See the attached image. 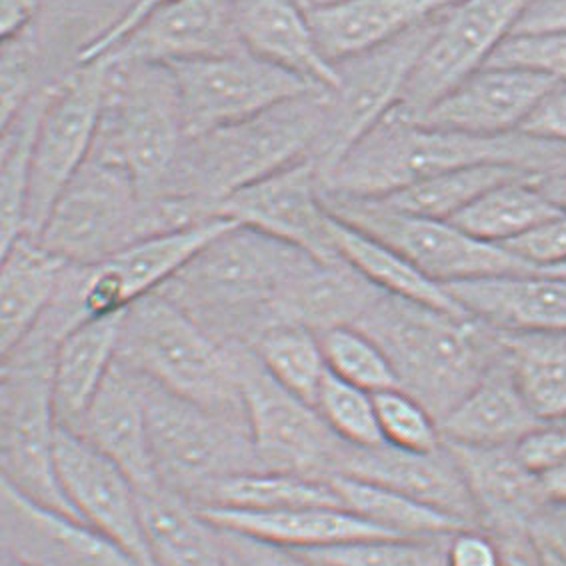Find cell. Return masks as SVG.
Returning <instances> with one entry per match:
<instances>
[{
  "label": "cell",
  "mask_w": 566,
  "mask_h": 566,
  "mask_svg": "<svg viewBox=\"0 0 566 566\" xmlns=\"http://www.w3.org/2000/svg\"><path fill=\"white\" fill-rule=\"evenodd\" d=\"M355 326L377 340L400 388L422 402L439 424L499 355L491 326L392 294H380Z\"/></svg>",
  "instance_id": "obj_4"
},
{
  "label": "cell",
  "mask_w": 566,
  "mask_h": 566,
  "mask_svg": "<svg viewBox=\"0 0 566 566\" xmlns=\"http://www.w3.org/2000/svg\"><path fill=\"white\" fill-rule=\"evenodd\" d=\"M212 217L190 200L145 199L123 165L91 153L34 239L66 263L93 264Z\"/></svg>",
  "instance_id": "obj_5"
},
{
  "label": "cell",
  "mask_w": 566,
  "mask_h": 566,
  "mask_svg": "<svg viewBox=\"0 0 566 566\" xmlns=\"http://www.w3.org/2000/svg\"><path fill=\"white\" fill-rule=\"evenodd\" d=\"M323 199L335 217L387 242L444 286L506 274H563L541 271L504 244L483 241L452 221L410 214L377 199L335 197L325 192Z\"/></svg>",
  "instance_id": "obj_11"
},
{
  "label": "cell",
  "mask_w": 566,
  "mask_h": 566,
  "mask_svg": "<svg viewBox=\"0 0 566 566\" xmlns=\"http://www.w3.org/2000/svg\"><path fill=\"white\" fill-rule=\"evenodd\" d=\"M168 66L179 86L187 138L234 125L321 88L244 49Z\"/></svg>",
  "instance_id": "obj_15"
},
{
  "label": "cell",
  "mask_w": 566,
  "mask_h": 566,
  "mask_svg": "<svg viewBox=\"0 0 566 566\" xmlns=\"http://www.w3.org/2000/svg\"><path fill=\"white\" fill-rule=\"evenodd\" d=\"M252 350L279 385L315 405L328 375L325 353L316 333L298 325L274 326L254 343Z\"/></svg>",
  "instance_id": "obj_40"
},
{
  "label": "cell",
  "mask_w": 566,
  "mask_h": 566,
  "mask_svg": "<svg viewBox=\"0 0 566 566\" xmlns=\"http://www.w3.org/2000/svg\"><path fill=\"white\" fill-rule=\"evenodd\" d=\"M242 400L263 471L328 481L340 474L348 442L326 424L315 405L279 385L252 348L241 357Z\"/></svg>",
  "instance_id": "obj_14"
},
{
  "label": "cell",
  "mask_w": 566,
  "mask_h": 566,
  "mask_svg": "<svg viewBox=\"0 0 566 566\" xmlns=\"http://www.w3.org/2000/svg\"><path fill=\"white\" fill-rule=\"evenodd\" d=\"M543 424L499 353L479 385L441 420V430L444 441L469 447H516Z\"/></svg>",
  "instance_id": "obj_28"
},
{
  "label": "cell",
  "mask_w": 566,
  "mask_h": 566,
  "mask_svg": "<svg viewBox=\"0 0 566 566\" xmlns=\"http://www.w3.org/2000/svg\"><path fill=\"white\" fill-rule=\"evenodd\" d=\"M535 0H457L410 74L400 106L419 118L484 69Z\"/></svg>",
  "instance_id": "obj_16"
},
{
  "label": "cell",
  "mask_w": 566,
  "mask_h": 566,
  "mask_svg": "<svg viewBox=\"0 0 566 566\" xmlns=\"http://www.w3.org/2000/svg\"><path fill=\"white\" fill-rule=\"evenodd\" d=\"M441 17L378 49L335 64L338 81L335 88L328 91L325 125L308 157L315 163L321 185L346 153L400 105L410 74Z\"/></svg>",
  "instance_id": "obj_12"
},
{
  "label": "cell",
  "mask_w": 566,
  "mask_h": 566,
  "mask_svg": "<svg viewBox=\"0 0 566 566\" xmlns=\"http://www.w3.org/2000/svg\"><path fill=\"white\" fill-rule=\"evenodd\" d=\"M219 531L224 545L231 553L232 560L239 566H318L283 546L271 545L259 538L224 531V528Z\"/></svg>",
  "instance_id": "obj_49"
},
{
  "label": "cell",
  "mask_w": 566,
  "mask_h": 566,
  "mask_svg": "<svg viewBox=\"0 0 566 566\" xmlns=\"http://www.w3.org/2000/svg\"><path fill=\"white\" fill-rule=\"evenodd\" d=\"M331 237L335 251L343 261L363 274L378 291L399 298L429 304L452 315L471 316L454 301L444 284L432 281L402 252L378 241L377 237L360 231L331 212Z\"/></svg>",
  "instance_id": "obj_33"
},
{
  "label": "cell",
  "mask_w": 566,
  "mask_h": 566,
  "mask_svg": "<svg viewBox=\"0 0 566 566\" xmlns=\"http://www.w3.org/2000/svg\"><path fill=\"white\" fill-rule=\"evenodd\" d=\"M545 489L546 499L551 503L566 504V464L556 467L553 471L538 474Z\"/></svg>",
  "instance_id": "obj_55"
},
{
  "label": "cell",
  "mask_w": 566,
  "mask_h": 566,
  "mask_svg": "<svg viewBox=\"0 0 566 566\" xmlns=\"http://www.w3.org/2000/svg\"><path fill=\"white\" fill-rule=\"evenodd\" d=\"M380 294L343 259L313 256L284 298L283 325L304 326L316 335L336 326H355Z\"/></svg>",
  "instance_id": "obj_32"
},
{
  "label": "cell",
  "mask_w": 566,
  "mask_h": 566,
  "mask_svg": "<svg viewBox=\"0 0 566 566\" xmlns=\"http://www.w3.org/2000/svg\"><path fill=\"white\" fill-rule=\"evenodd\" d=\"M449 566H504L501 546L479 526H471L449 536L447 541Z\"/></svg>",
  "instance_id": "obj_50"
},
{
  "label": "cell",
  "mask_w": 566,
  "mask_h": 566,
  "mask_svg": "<svg viewBox=\"0 0 566 566\" xmlns=\"http://www.w3.org/2000/svg\"><path fill=\"white\" fill-rule=\"evenodd\" d=\"M457 0H326L304 4L316 44L331 64L368 53L424 22Z\"/></svg>",
  "instance_id": "obj_24"
},
{
  "label": "cell",
  "mask_w": 566,
  "mask_h": 566,
  "mask_svg": "<svg viewBox=\"0 0 566 566\" xmlns=\"http://www.w3.org/2000/svg\"><path fill=\"white\" fill-rule=\"evenodd\" d=\"M148 551L155 566H232L221 531L187 496L158 486L138 491Z\"/></svg>",
  "instance_id": "obj_31"
},
{
  "label": "cell",
  "mask_w": 566,
  "mask_h": 566,
  "mask_svg": "<svg viewBox=\"0 0 566 566\" xmlns=\"http://www.w3.org/2000/svg\"><path fill=\"white\" fill-rule=\"evenodd\" d=\"M516 179L538 177L523 168L506 165H474L447 170L377 200L410 214L437 221H452L459 212L471 207L474 200L481 199L489 190Z\"/></svg>",
  "instance_id": "obj_38"
},
{
  "label": "cell",
  "mask_w": 566,
  "mask_h": 566,
  "mask_svg": "<svg viewBox=\"0 0 566 566\" xmlns=\"http://www.w3.org/2000/svg\"><path fill=\"white\" fill-rule=\"evenodd\" d=\"M536 551H538V563H541V566H566L565 558L555 555L553 551H548L545 546L536 545Z\"/></svg>",
  "instance_id": "obj_56"
},
{
  "label": "cell",
  "mask_w": 566,
  "mask_h": 566,
  "mask_svg": "<svg viewBox=\"0 0 566 566\" xmlns=\"http://www.w3.org/2000/svg\"><path fill=\"white\" fill-rule=\"evenodd\" d=\"M506 165L535 177L566 172V143L516 130L479 137L424 125L395 106L323 180V192L382 199L454 168Z\"/></svg>",
  "instance_id": "obj_1"
},
{
  "label": "cell",
  "mask_w": 566,
  "mask_h": 566,
  "mask_svg": "<svg viewBox=\"0 0 566 566\" xmlns=\"http://www.w3.org/2000/svg\"><path fill=\"white\" fill-rule=\"evenodd\" d=\"M311 259V252L232 222L158 293L222 345L252 348L283 325L284 298Z\"/></svg>",
  "instance_id": "obj_2"
},
{
  "label": "cell",
  "mask_w": 566,
  "mask_h": 566,
  "mask_svg": "<svg viewBox=\"0 0 566 566\" xmlns=\"http://www.w3.org/2000/svg\"><path fill=\"white\" fill-rule=\"evenodd\" d=\"M444 444L469 484L479 528L493 536L504 558L536 555L531 523L551 503L541 476L521 461L514 447Z\"/></svg>",
  "instance_id": "obj_18"
},
{
  "label": "cell",
  "mask_w": 566,
  "mask_h": 566,
  "mask_svg": "<svg viewBox=\"0 0 566 566\" xmlns=\"http://www.w3.org/2000/svg\"><path fill=\"white\" fill-rule=\"evenodd\" d=\"M42 51L39 32L34 24L24 31L2 39V61H0V125L7 123L39 88L41 81Z\"/></svg>",
  "instance_id": "obj_45"
},
{
  "label": "cell",
  "mask_w": 566,
  "mask_h": 566,
  "mask_svg": "<svg viewBox=\"0 0 566 566\" xmlns=\"http://www.w3.org/2000/svg\"><path fill=\"white\" fill-rule=\"evenodd\" d=\"M200 509L283 511L296 506H343L328 481L276 471L234 474L197 496Z\"/></svg>",
  "instance_id": "obj_37"
},
{
  "label": "cell",
  "mask_w": 566,
  "mask_h": 566,
  "mask_svg": "<svg viewBox=\"0 0 566 566\" xmlns=\"http://www.w3.org/2000/svg\"><path fill=\"white\" fill-rule=\"evenodd\" d=\"M2 566H31L27 563H22L19 558H12V556H2Z\"/></svg>",
  "instance_id": "obj_57"
},
{
  "label": "cell",
  "mask_w": 566,
  "mask_h": 566,
  "mask_svg": "<svg viewBox=\"0 0 566 566\" xmlns=\"http://www.w3.org/2000/svg\"><path fill=\"white\" fill-rule=\"evenodd\" d=\"M237 0H135L81 46L74 64H175L241 51Z\"/></svg>",
  "instance_id": "obj_10"
},
{
  "label": "cell",
  "mask_w": 566,
  "mask_h": 566,
  "mask_svg": "<svg viewBox=\"0 0 566 566\" xmlns=\"http://www.w3.org/2000/svg\"><path fill=\"white\" fill-rule=\"evenodd\" d=\"M447 289L472 318L494 331L566 333V273L506 274Z\"/></svg>",
  "instance_id": "obj_25"
},
{
  "label": "cell",
  "mask_w": 566,
  "mask_h": 566,
  "mask_svg": "<svg viewBox=\"0 0 566 566\" xmlns=\"http://www.w3.org/2000/svg\"><path fill=\"white\" fill-rule=\"evenodd\" d=\"M315 407L326 424L348 444L377 447L385 442L378 427L375 395L365 388L355 387L328 373L318 390Z\"/></svg>",
  "instance_id": "obj_43"
},
{
  "label": "cell",
  "mask_w": 566,
  "mask_h": 566,
  "mask_svg": "<svg viewBox=\"0 0 566 566\" xmlns=\"http://www.w3.org/2000/svg\"><path fill=\"white\" fill-rule=\"evenodd\" d=\"M328 373L355 387L377 395L400 388L399 378L385 350L358 326H336L318 335Z\"/></svg>",
  "instance_id": "obj_41"
},
{
  "label": "cell",
  "mask_w": 566,
  "mask_h": 566,
  "mask_svg": "<svg viewBox=\"0 0 566 566\" xmlns=\"http://www.w3.org/2000/svg\"><path fill=\"white\" fill-rule=\"evenodd\" d=\"M382 441L402 451L432 452L444 444L441 424L430 410L402 388L375 395Z\"/></svg>",
  "instance_id": "obj_44"
},
{
  "label": "cell",
  "mask_w": 566,
  "mask_h": 566,
  "mask_svg": "<svg viewBox=\"0 0 566 566\" xmlns=\"http://www.w3.org/2000/svg\"><path fill=\"white\" fill-rule=\"evenodd\" d=\"M197 509L219 528L252 536L289 551H313L375 538H400L350 513L345 506H296L283 511Z\"/></svg>",
  "instance_id": "obj_27"
},
{
  "label": "cell",
  "mask_w": 566,
  "mask_h": 566,
  "mask_svg": "<svg viewBox=\"0 0 566 566\" xmlns=\"http://www.w3.org/2000/svg\"><path fill=\"white\" fill-rule=\"evenodd\" d=\"M340 474L387 486L479 526L469 484L447 444L432 452L402 451L387 442L377 447L350 444Z\"/></svg>",
  "instance_id": "obj_22"
},
{
  "label": "cell",
  "mask_w": 566,
  "mask_h": 566,
  "mask_svg": "<svg viewBox=\"0 0 566 566\" xmlns=\"http://www.w3.org/2000/svg\"><path fill=\"white\" fill-rule=\"evenodd\" d=\"M447 541L449 536L375 538L294 553L318 566H449Z\"/></svg>",
  "instance_id": "obj_42"
},
{
  "label": "cell",
  "mask_w": 566,
  "mask_h": 566,
  "mask_svg": "<svg viewBox=\"0 0 566 566\" xmlns=\"http://www.w3.org/2000/svg\"><path fill=\"white\" fill-rule=\"evenodd\" d=\"M76 432L116 462L137 491L165 486L153 459L140 377L118 358Z\"/></svg>",
  "instance_id": "obj_23"
},
{
  "label": "cell",
  "mask_w": 566,
  "mask_h": 566,
  "mask_svg": "<svg viewBox=\"0 0 566 566\" xmlns=\"http://www.w3.org/2000/svg\"><path fill=\"white\" fill-rule=\"evenodd\" d=\"M531 538L566 560V504H546L531 523Z\"/></svg>",
  "instance_id": "obj_52"
},
{
  "label": "cell",
  "mask_w": 566,
  "mask_h": 566,
  "mask_svg": "<svg viewBox=\"0 0 566 566\" xmlns=\"http://www.w3.org/2000/svg\"><path fill=\"white\" fill-rule=\"evenodd\" d=\"M560 84L516 66H484L430 106L417 120L424 125L499 137L523 130L526 120Z\"/></svg>",
  "instance_id": "obj_21"
},
{
  "label": "cell",
  "mask_w": 566,
  "mask_h": 566,
  "mask_svg": "<svg viewBox=\"0 0 566 566\" xmlns=\"http://www.w3.org/2000/svg\"><path fill=\"white\" fill-rule=\"evenodd\" d=\"M244 348L222 345L180 306L155 291L128 306L118 360L182 399L210 409L244 410Z\"/></svg>",
  "instance_id": "obj_6"
},
{
  "label": "cell",
  "mask_w": 566,
  "mask_h": 566,
  "mask_svg": "<svg viewBox=\"0 0 566 566\" xmlns=\"http://www.w3.org/2000/svg\"><path fill=\"white\" fill-rule=\"evenodd\" d=\"M493 333L536 417L566 422V333Z\"/></svg>",
  "instance_id": "obj_34"
},
{
  "label": "cell",
  "mask_w": 566,
  "mask_h": 566,
  "mask_svg": "<svg viewBox=\"0 0 566 566\" xmlns=\"http://www.w3.org/2000/svg\"><path fill=\"white\" fill-rule=\"evenodd\" d=\"M219 217L271 234L323 261L340 259L331 237V210L311 158H303L224 200Z\"/></svg>",
  "instance_id": "obj_19"
},
{
  "label": "cell",
  "mask_w": 566,
  "mask_h": 566,
  "mask_svg": "<svg viewBox=\"0 0 566 566\" xmlns=\"http://www.w3.org/2000/svg\"><path fill=\"white\" fill-rule=\"evenodd\" d=\"M523 130L536 137L566 143V84H560L546 96L543 105L526 120Z\"/></svg>",
  "instance_id": "obj_51"
},
{
  "label": "cell",
  "mask_w": 566,
  "mask_h": 566,
  "mask_svg": "<svg viewBox=\"0 0 566 566\" xmlns=\"http://www.w3.org/2000/svg\"><path fill=\"white\" fill-rule=\"evenodd\" d=\"M486 66H516L566 84V32L511 34Z\"/></svg>",
  "instance_id": "obj_46"
},
{
  "label": "cell",
  "mask_w": 566,
  "mask_h": 566,
  "mask_svg": "<svg viewBox=\"0 0 566 566\" xmlns=\"http://www.w3.org/2000/svg\"><path fill=\"white\" fill-rule=\"evenodd\" d=\"M126 311L86 321L56 346L54 405L59 424L64 429L78 430L96 392L115 367Z\"/></svg>",
  "instance_id": "obj_29"
},
{
  "label": "cell",
  "mask_w": 566,
  "mask_h": 566,
  "mask_svg": "<svg viewBox=\"0 0 566 566\" xmlns=\"http://www.w3.org/2000/svg\"><path fill=\"white\" fill-rule=\"evenodd\" d=\"M56 476L76 516L120 546L140 566H155L143 528L138 491L116 462L74 430L59 427Z\"/></svg>",
  "instance_id": "obj_17"
},
{
  "label": "cell",
  "mask_w": 566,
  "mask_h": 566,
  "mask_svg": "<svg viewBox=\"0 0 566 566\" xmlns=\"http://www.w3.org/2000/svg\"><path fill=\"white\" fill-rule=\"evenodd\" d=\"M242 49L321 88H335L338 74L328 63L298 0H237Z\"/></svg>",
  "instance_id": "obj_26"
},
{
  "label": "cell",
  "mask_w": 566,
  "mask_h": 566,
  "mask_svg": "<svg viewBox=\"0 0 566 566\" xmlns=\"http://www.w3.org/2000/svg\"><path fill=\"white\" fill-rule=\"evenodd\" d=\"M336 496L350 513L385 528L400 538H434L451 536L472 525L452 514L442 513L429 504L419 503L407 494L355 476L335 474L328 479Z\"/></svg>",
  "instance_id": "obj_36"
},
{
  "label": "cell",
  "mask_w": 566,
  "mask_h": 566,
  "mask_svg": "<svg viewBox=\"0 0 566 566\" xmlns=\"http://www.w3.org/2000/svg\"><path fill=\"white\" fill-rule=\"evenodd\" d=\"M556 31L566 32V0H535L526 9L513 34Z\"/></svg>",
  "instance_id": "obj_53"
},
{
  "label": "cell",
  "mask_w": 566,
  "mask_h": 566,
  "mask_svg": "<svg viewBox=\"0 0 566 566\" xmlns=\"http://www.w3.org/2000/svg\"><path fill=\"white\" fill-rule=\"evenodd\" d=\"M0 499L2 556L31 566H140L93 526L34 503L2 481Z\"/></svg>",
  "instance_id": "obj_20"
},
{
  "label": "cell",
  "mask_w": 566,
  "mask_h": 566,
  "mask_svg": "<svg viewBox=\"0 0 566 566\" xmlns=\"http://www.w3.org/2000/svg\"><path fill=\"white\" fill-rule=\"evenodd\" d=\"M504 566H541V563H504Z\"/></svg>",
  "instance_id": "obj_58"
},
{
  "label": "cell",
  "mask_w": 566,
  "mask_h": 566,
  "mask_svg": "<svg viewBox=\"0 0 566 566\" xmlns=\"http://www.w3.org/2000/svg\"><path fill=\"white\" fill-rule=\"evenodd\" d=\"M53 83L44 84L14 115L2 123L0 137V247L24 234L27 197L31 182L32 155L42 113L53 93Z\"/></svg>",
  "instance_id": "obj_35"
},
{
  "label": "cell",
  "mask_w": 566,
  "mask_h": 566,
  "mask_svg": "<svg viewBox=\"0 0 566 566\" xmlns=\"http://www.w3.org/2000/svg\"><path fill=\"white\" fill-rule=\"evenodd\" d=\"M140 385L153 459L167 489L195 503L222 479L263 471L244 410L210 409L145 377Z\"/></svg>",
  "instance_id": "obj_9"
},
{
  "label": "cell",
  "mask_w": 566,
  "mask_h": 566,
  "mask_svg": "<svg viewBox=\"0 0 566 566\" xmlns=\"http://www.w3.org/2000/svg\"><path fill=\"white\" fill-rule=\"evenodd\" d=\"M46 0H2L0 4V34L2 39L24 31L39 19Z\"/></svg>",
  "instance_id": "obj_54"
},
{
  "label": "cell",
  "mask_w": 566,
  "mask_h": 566,
  "mask_svg": "<svg viewBox=\"0 0 566 566\" xmlns=\"http://www.w3.org/2000/svg\"><path fill=\"white\" fill-rule=\"evenodd\" d=\"M66 261L32 237L2 249L0 261V355L39 325L63 281Z\"/></svg>",
  "instance_id": "obj_30"
},
{
  "label": "cell",
  "mask_w": 566,
  "mask_h": 566,
  "mask_svg": "<svg viewBox=\"0 0 566 566\" xmlns=\"http://www.w3.org/2000/svg\"><path fill=\"white\" fill-rule=\"evenodd\" d=\"M328 91L316 88L264 113L187 138L158 197L200 205L219 217L234 192L311 157L323 130Z\"/></svg>",
  "instance_id": "obj_3"
},
{
  "label": "cell",
  "mask_w": 566,
  "mask_h": 566,
  "mask_svg": "<svg viewBox=\"0 0 566 566\" xmlns=\"http://www.w3.org/2000/svg\"><path fill=\"white\" fill-rule=\"evenodd\" d=\"M106 61L73 64L53 84L32 155L24 237H36L54 202L95 147L105 105Z\"/></svg>",
  "instance_id": "obj_13"
},
{
  "label": "cell",
  "mask_w": 566,
  "mask_h": 566,
  "mask_svg": "<svg viewBox=\"0 0 566 566\" xmlns=\"http://www.w3.org/2000/svg\"><path fill=\"white\" fill-rule=\"evenodd\" d=\"M56 346L32 328L0 355V481L34 503L78 518L61 491L54 461L61 427L53 385Z\"/></svg>",
  "instance_id": "obj_7"
},
{
  "label": "cell",
  "mask_w": 566,
  "mask_h": 566,
  "mask_svg": "<svg viewBox=\"0 0 566 566\" xmlns=\"http://www.w3.org/2000/svg\"><path fill=\"white\" fill-rule=\"evenodd\" d=\"M187 140L179 86L168 64L108 63L93 153L130 172L145 199L158 197Z\"/></svg>",
  "instance_id": "obj_8"
},
{
  "label": "cell",
  "mask_w": 566,
  "mask_h": 566,
  "mask_svg": "<svg viewBox=\"0 0 566 566\" xmlns=\"http://www.w3.org/2000/svg\"><path fill=\"white\" fill-rule=\"evenodd\" d=\"M558 209L536 179L509 180L474 200L452 222L483 241L506 244L556 217Z\"/></svg>",
  "instance_id": "obj_39"
},
{
  "label": "cell",
  "mask_w": 566,
  "mask_h": 566,
  "mask_svg": "<svg viewBox=\"0 0 566 566\" xmlns=\"http://www.w3.org/2000/svg\"><path fill=\"white\" fill-rule=\"evenodd\" d=\"M504 247L541 271L566 273V210Z\"/></svg>",
  "instance_id": "obj_47"
},
{
  "label": "cell",
  "mask_w": 566,
  "mask_h": 566,
  "mask_svg": "<svg viewBox=\"0 0 566 566\" xmlns=\"http://www.w3.org/2000/svg\"><path fill=\"white\" fill-rule=\"evenodd\" d=\"M516 454L536 474L566 464V422H546L518 442Z\"/></svg>",
  "instance_id": "obj_48"
}]
</instances>
